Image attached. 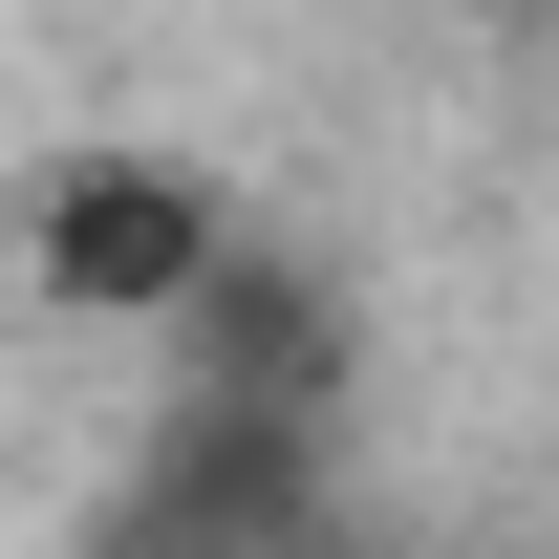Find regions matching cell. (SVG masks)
Listing matches in <instances>:
<instances>
[{"label":"cell","mask_w":559,"mask_h":559,"mask_svg":"<svg viewBox=\"0 0 559 559\" xmlns=\"http://www.w3.org/2000/svg\"><path fill=\"white\" fill-rule=\"evenodd\" d=\"M323 430H345V409H259V388H173L86 559H323Z\"/></svg>","instance_id":"1"},{"label":"cell","mask_w":559,"mask_h":559,"mask_svg":"<svg viewBox=\"0 0 559 559\" xmlns=\"http://www.w3.org/2000/svg\"><path fill=\"white\" fill-rule=\"evenodd\" d=\"M215 259H237V215H215V173H173V151H66V173H44V215H22L44 323H130V345H173V323H194Z\"/></svg>","instance_id":"2"}]
</instances>
